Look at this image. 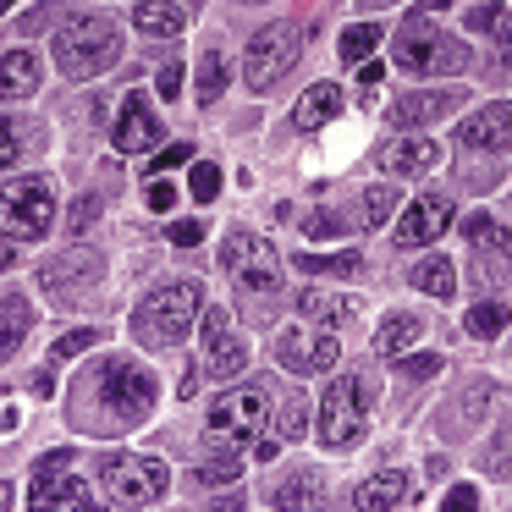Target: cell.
<instances>
[{"instance_id": "cell-11", "label": "cell", "mask_w": 512, "mask_h": 512, "mask_svg": "<svg viewBox=\"0 0 512 512\" xmlns=\"http://www.w3.org/2000/svg\"><path fill=\"white\" fill-rule=\"evenodd\" d=\"M276 358L292 369V375H325V369H336V358H342V347H336V336L309 331V325H287V331H276Z\"/></svg>"}, {"instance_id": "cell-25", "label": "cell", "mask_w": 512, "mask_h": 512, "mask_svg": "<svg viewBox=\"0 0 512 512\" xmlns=\"http://www.w3.org/2000/svg\"><path fill=\"white\" fill-rule=\"evenodd\" d=\"M419 331H424L419 314H391V320L375 331V342H369V347H375V358H397V353H408V347L419 342Z\"/></svg>"}, {"instance_id": "cell-13", "label": "cell", "mask_w": 512, "mask_h": 512, "mask_svg": "<svg viewBox=\"0 0 512 512\" xmlns=\"http://www.w3.org/2000/svg\"><path fill=\"white\" fill-rule=\"evenodd\" d=\"M100 391H105V402L116 408V419H138V413L155 402V375L138 369L133 358H111L105 375H100Z\"/></svg>"}, {"instance_id": "cell-32", "label": "cell", "mask_w": 512, "mask_h": 512, "mask_svg": "<svg viewBox=\"0 0 512 512\" xmlns=\"http://www.w3.org/2000/svg\"><path fill=\"white\" fill-rule=\"evenodd\" d=\"M320 501H325L320 479H314V474H298V479H287V485L270 496V507H320Z\"/></svg>"}, {"instance_id": "cell-24", "label": "cell", "mask_w": 512, "mask_h": 512, "mask_svg": "<svg viewBox=\"0 0 512 512\" xmlns=\"http://www.w3.org/2000/svg\"><path fill=\"white\" fill-rule=\"evenodd\" d=\"M336 111H342V89H336V83H314V89L298 100V111H292V122H298L303 133H314V127H325Z\"/></svg>"}, {"instance_id": "cell-40", "label": "cell", "mask_w": 512, "mask_h": 512, "mask_svg": "<svg viewBox=\"0 0 512 512\" xmlns=\"http://www.w3.org/2000/svg\"><path fill=\"white\" fill-rule=\"evenodd\" d=\"M402 375H408V380H430L435 375V369H441V353H408V358H402Z\"/></svg>"}, {"instance_id": "cell-34", "label": "cell", "mask_w": 512, "mask_h": 512, "mask_svg": "<svg viewBox=\"0 0 512 512\" xmlns=\"http://www.w3.org/2000/svg\"><path fill=\"white\" fill-rule=\"evenodd\" d=\"M298 270H309V276H364V259L358 254H331V259L298 254Z\"/></svg>"}, {"instance_id": "cell-14", "label": "cell", "mask_w": 512, "mask_h": 512, "mask_svg": "<svg viewBox=\"0 0 512 512\" xmlns=\"http://www.w3.org/2000/svg\"><path fill=\"white\" fill-rule=\"evenodd\" d=\"M446 226H452V199H441V193H424V199H413L408 210H402L397 243H402V248H424V243H435Z\"/></svg>"}, {"instance_id": "cell-8", "label": "cell", "mask_w": 512, "mask_h": 512, "mask_svg": "<svg viewBox=\"0 0 512 512\" xmlns=\"http://www.w3.org/2000/svg\"><path fill=\"white\" fill-rule=\"evenodd\" d=\"M100 281H105V259L94 254V248H72V254L50 259V265L39 270V287H45L50 303H61V309H78V303H89Z\"/></svg>"}, {"instance_id": "cell-45", "label": "cell", "mask_w": 512, "mask_h": 512, "mask_svg": "<svg viewBox=\"0 0 512 512\" xmlns=\"http://www.w3.org/2000/svg\"><path fill=\"white\" fill-rule=\"evenodd\" d=\"M67 463H72V446H61V452H45V457H39V468H34V479H50V474H61Z\"/></svg>"}, {"instance_id": "cell-23", "label": "cell", "mask_w": 512, "mask_h": 512, "mask_svg": "<svg viewBox=\"0 0 512 512\" xmlns=\"http://www.w3.org/2000/svg\"><path fill=\"white\" fill-rule=\"evenodd\" d=\"M28 507H39V512H50V507H94V496H89V485L83 479H34V490H28Z\"/></svg>"}, {"instance_id": "cell-1", "label": "cell", "mask_w": 512, "mask_h": 512, "mask_svg": "<svg viewBox=\"0 0 512 512\" xmlns=\"http://www.w3.org/2000/svg\"><path fill=\"white\" fill-rule=\"evenodd\" d=\"M50 50H56L61 78L89 83V78H100V72L116 67V56H122V34H116V23L100 17V12H72L67 23L56 28Z\"/></svg>"}, {"instance_id": "cell-22", "label": "cell", "mask_w": 512, "mask_h": 512, "mask_svg": "<svg viewBox=\"0 0 512 512\" xmlns=\"http://www.w3.org/2000/svg\"><path fill=\"white\" fill-rule=\"evenodd\" d=\"M298 314H309L314 325H331V331H336V325H353L364 309H358V298H342V292H320V287H314V292H303V298H298Z\"/></svg>"}, {"instance_id": "cell-10", "label": "cell", "mask_w": 512, "mask_h": 512, "mask_svg": "<svg viewBox=\"0 0 512 512\" xmlns=\"http://www.w3.org/2000/svg\"><path fill=\"white\" fill-rule=\"evenodd\" d=\"M50 226H56V193H50V182L45 177H17L12 188H6V232L34 243Z\"/></svg>"}, {"instance_id": "cell-42", "label": "cell", "mask_w": 512, "mask_h": 512, "mask_svg": "<svg viewBox=\"0 0 512 512\" xmlns=\"http://www.w3.org/2000/svg\"><path fill=\"white\" fill-rule=\"evenodd\" d=\"M144 199H149V210L166 215L171 204H177V188H171V182H149V177H144Z\"/></svg>"}, {"instance_id": "cell-19", "label": "cell", "mask_w": 512, "mask_h": 512, "mask_svg": "<svg viewBox=\"0 0 512 512\" xmlns=\"http://www.w3.org/2000/svg\"><path fill=\"white\" fill-rule=\"evenodd\" d=\"M380 171L386 177H424V171L441 160V149L430 144V138H391V144H380Z\"/></svg>"}, {"instance_id": "cell-16", "label": "cell", "mask_w": 512, "mask_h": 512, "mask_svg": "<svg viewBox=\"0 0 512 512\" xmlns=\"http://www.w3.org/2000/svg\"><path fill=\"white\" fill-rule=\"evenodd\" d=\"M111 144L122 149V155H138V149L160 144V122H155V111H149L144 94H127L122 100V116H116V127H111Z\"/></svg>"}, {"instance_id": "cell-7", "label": "cell", "mask_w": 512, "mask_h": 512, "mask_svg": "<svg viewBox=\"0 0 512 512\" xmlns=\"http://www.w3.org/2000/svg\"><path fill=\"white\" fill-rule=\"evenodd\" d=\"M221 265H226V276L237 281V287H248V292H276L281 287V254L265 243L259 232H232L221 243Z\"/></svg>"}, {"instance_id": "cell-4", "label": "cell", "mask_w": 512, "mask_h": 512, "mask_svg": "<svg viewBox=\"0 0 512 512\" xmlns=\"http://www.w3.org/2000/svg\"><path fill=\"white\" fill-rule=\"evenodd\" d=\"M171 468L160 463V457H138V452H111L100 463V485H105V501H116V507H149V501H160V490H166Z\"/></svg>"}, {"instance_id": "cell-26", "label": "cell", "mask_w": 512, "mask_h": 512, "mask_svg": "<svg viewBox=\"0 0 512 512\" xmlns=\"http://www.w3.org/2000/svg\"><path fill=\"white\" fill-rule=\"evenodd\" d=\"M380 39H386V28H380V23H353L342 39H336V56H342L347 67H364V61H375Z\"/></svg>"}, {"instance_id": "cell-35", "label": "cell", "mask_w": 512, "mask_h": 512, "mask_svg": "<svg viewBox=\"0 0 512 512\" xmlns=\"http://www.w3.org/2000/svg\"><path fill=\"white\" fill-rule=\"evenodd\" d=\"M485 468H490V474H501V479H512V419L501 424L496 446H490V452H485Z\"/></svg>"}, {"instance_id": "cell-37", "label": "cell", "mask_w": 512, "mask_h": 512, "mask_svg": "<svg viewBox=\"0 0 512 512\" xmlns=\"http://www.w3.org/2000/svg\"><path fill=\"white\" fill-rule=\"evenodd\" d=\"M188 188H193V199H199V204H210L215 193H221V171H215L210 160H199V166H193V177H188Z\"/></svg>"}, {"instance_id": "cell-15", "label": "cell", "mask_w": 512, "mask_h": 512, "mask_svg": "<svg viewBox=\"0 0 512 512\" xmlns=\"http://www.w3.org/2000/svg\"><path fill=\"white\" fill-rule=\"evenodd\" d=\"M303 430H309V397H303V391H287L281 402H270V430L259 435L254 457H259V463H270V457H276L287 441H298Z\"/></svg>"}, {"instance_id": "cell-47", "label": "cell", "mask_w": 512, "mask_h": 512, "mask_svg": "<svg viewBox=\"0 0 512 512\" xmlns=\"http://www.w3.org/2000/svg\"><path fill=\"white\" fill-rule=\"evenodd\" d=\"M94 210H100V204H94V199H78V204H72V210H67V232H83Z\"/></svg>"}, {"instance_id": "cell-20", "label": "cell", "mask_w": 512, "mask_h": 512, "mask_svg": "<svg viewBox=\"0 0 512 512\" xmlns=\"http://www.w3.org/2000/svg\"><path fill=\"white\" fill-rule=\"evenodd\" d=\"M413 501V479L408 474H375L353 490V507L358 512H391V507H408Z\"/></svg>"}, {"instance_id": "cell-9", "label": "cell", "mask_w": 512, "mask_h": 512, "mask_svg": "<svg viewBox=\"0 0 512 512\" xmlns=\"http://www.w3.org/2000/svg\"><path fill=\"white\" fill-rule=\"evenodd\" d=\"M270 413V391L265 386H237V391H221L210 402V419H204V435L210 441H243V435L259 430V419Z\"/></svg>"}, {"instance_id": "cell-36", "label": "cell", "mask_w": 512, "mask_h": 512, "mask_svg": "<svg viewBox=\"0 0 512 512\" xmlns=\"http://www.w3.org/2000/svg\"><path fill=\"white\" fill-rule=\"evenodd\" d=\"M237 474H243V463H237L232 452H221V457H210V463L199 468V485H232Z\"/></svg>"}, {"instance_id": "cell-51", "label": "cell", "mask_w": 512, "mask_h": 512, "mask_svg": "<svg viewBox=\"0 0 512 512\" xmlns=\"http://www.w3.org/2000/svg\"><path fill=\"white\" fill-rule=\"evenodd\" d=\"M446 6H452V0H424L419 12H446Z\"/></svg>"}, {"instance_id": "cell-48", "label": "cell", "mask_w": 512, "mask_h": 512, "mask_svg": "<svg viewBox=\"0 0 512 512\" xmlns=\"http://www.w3.org/2000/svg\"><path fill=\"white\" fill-rule=\"evenodd\" d=\"M177 89H182V67L171 61V67H160V100H177Z\"/></svg>"}, {"instance_id": "cell-52", "label": "cell", "mask_w": 512, "mask_h": 512, "mask_svg": "<svg viewBox=\"0 0 512 512\" xmlns=\"http://www.w3.org/2000/svg\"><path fill=\"white\" fill-rule=\"evenodd\" d=\"M501 67H507V78H512V45H507V50H501Z\"/></svg>"}, {"instance_id": "cell-49", "label": "cell", "mask_w": 512, "mask_h": 512, "mask_svg": "<svg viewBox=\"0 0 512 512\" xmlns=\"http://www.w3.org/2000/svg\"><path fill=\"white\" fill-rule=\"evenodd\" d=\"M380 78H386V67H380V61H364V67H358V89H380Z\"/></svg>"}, {"instance_id": "cell-3", "label": "cell", "mask_w": 512, "mask_h": 512, "mask_svg": "<svg viewBox=\"0 0 512 512\" xmlns=\"http://www.w3.org/2000/svg\"><path fill=\"white\" fill-rule=\"evenodd\" d=\"M391 61H397L402 72H413V78H424V72H463L468 67V50L457 45V39H446L430 17H408L402 34H397Z\"/></svg>"}, {"instance_id": "cell-30", "label": "cell", "mask_w": 512, "mask_h": 512, "mask_svg": "<svg viewBox=\"0 0 512 512\" xmlns=\"http://www.w3.org/2000/svg\"><path fill=\"white\" fill-rule=\"evenodd\" d=\"M0 314H6V325H0V353L12 358L17 342L28 336V325H34V314H28V303L17 298V292H6V303H0Z\"/></svg>"}, {"instance_id": "cell-38", "label": "cell", "mask_w": 512, "mask_h": 512, "mask_svg": "<svg viewBox=\"0 0 512 512\" xmlns=\"http://www.w3.org/2000/svg\"><path fill=\"white\" fill-rule=\"evenodd\" d=\"M468 23H474V28H485V34L512 39V12H496V6H474V12H468Z\"/></svg>"}, {"instance_id": "cell-53", "label": "cell", "mask_w": 512, "mask_h": 512, "mask_svg": "<svg viewBox=\"0 0 512 512\" xmlns=\"http://www.w3.org/2000/svg\"><path fill=\"white\" fill-rule=\"evenodd\" d=\"M243 6H259V0H243Z\"/></svg>"}, {"instance_id": "cell-29", "label": "cell", "mask_w": 512, "mask_h": 512, "mask_svg": "<svg viewBox=\"0 0 512 512\" xmlns=\"http://www.w3.org/2000/svg\"><path fill=\"white\" fill-rule=\"evenodd\" d=\"M413 287L430 292V298H452L457 292V265L452 259H424V265H413Z\"/></svg>"}, {"instance_id": "cell-33", "label": "cell", "mask_w": 512, "mask_h": 512, "mask_svg": "<svg viewBox=\"0 0 512 512\" xmlns=\"http://www.w3.org/2000/svg\"><path fill=\"white\" fill-rule=\"evenodd\" d=\"M463 325H468V336L490 342V336H501V331H507V303H474Z\"/></svg>"}, {"instance_id": "cell-6", "label": "cell", "mask_w": 512, "mask_h": 512, "mask_svg": "<svg viewBox=\"0 0 512 512\" xmlns=\"http://www.w3.org/2000/svg\"><path fill=\"white\" fill-rule=\"evenodd\" d=\"M364 397H369V380H331L320 397V441L336 446V452H347V446L364 435L369 413H364Z\"/></svg>"}, {"instance_id": "cell-17", "label": "cell", "mask_w": 512, "mask_h": 512, "mask_svg": "<svg viewBox=\"0 0 512 512\" xmlns=\"http://www.w3.org/2000/svg\"><path fill=\"white\" fill-rule=\"evenodd\" d=\"M468 149H512V100H496L485 111H474L463 127H457Z\"/></svg>"}, {"instance_id": "cell-18", "label": "cell", "mask_w": 512, "mask_h": 512, "mask_svg": "<svg viewBox=\"0 0 512 512\" xmlns=\"http://www.w3.org/2000/svg\"><path fill=\"white\" fill-rule=\"evenodd\" d=\"M457 105H463V89H419V94L391 100V122H397V127H419V122H435V116H452Z\"/></svg>"}, {"instance_id": "cell-44", "label": "cell", "mask_w": 512, "mask_h": 512, "mask_svg": "<svg viewBox=\"0 0 512 512\" xmlns=\"http://www.w3.org/2000/svg\"><path fill=\"white\" fill-rule=\"evenodd\" d=\"M166 237H171L177 248H199V243H204V226H199V221H182V226H171Z\"/></svg>"}, {"instance_id": "cell-21", "label": "cell", "mask_w": 512, "mask_h": 512, "mask_svg": "<svg viewBox=\"0 0 512 512\" xmlns=\"http://www.w3.org/2000/svg\"><path fill=\"white\" fill-rule=\"evenodd\" d=\"M133 23H138V34H149V39H177L182 28H188V6H177V0H138Z\"/></svg>"}, {"instance_id": "cell-43", "label": "cell", "mask_w": 512, "mask_h": 512, "mask_svg": "<svg viewBox=\"0 0 512 512\" xmlns=\"http://www.w3.org/2000/svg\"><path fill=\"white\" fill-rule=\"evenodd\" d=\"M303 232H309V237H342V232H347V226H342V221H336V215H325V210H314V215H309V221H303Z\"/></svg>"}, {"instance_id": "cell-46", "label": "cell", "mask_w": 512, "mask_h": 512, "mask_svg": "<svg viewBox=\"0 0 512 512\" xmlns=\"http://www.w3.org/2000/svg\"><path fill=\"white\" fill-rule=\"evenodd\" d=\"M193 155V149L188 144H166V149H160V155H155V166H149V171H155V177H160V171H171V166H182V160H188Z\"/></svg>"}, {"instance_id": "cell-54", "label": "cell", "mask_w": 512, "mask_h": 512, "mask_svg": "<svg viewBox=\"0 0 512 512\" xmlns=\"http://www.w3.org/2000/svg\"><path fill=\"white\" fill-rule=\"evenodd\" d=\"M188 6H199V0H188Z\"/></svg>"}, {"instance_id": "cell-28", "label": "cell", "mask_w": 512, "mask_h": 512, "mask_svg": "<svg viewBox=\"0 0 512 512\" xmlns=\"http://www.w3.org/2000/svg\"><path fill=\"white\" fill-rule=\"evenodd\" d=\"M0 78H6V94H34L39 89L34 50H6V56H0Z\"/></svg>"}, {"instance_id": "cell-39", "label": "cell", "mask_w": 512, "mask_h": 512, "mask_svg": "<svg viewBox=\"0 0 512 512\" xmlns=\"http://www.w3.org/2000/svg\"><path fill=\"white\" fill-rule=\"evenodd\" d=\"M94 342H100V331H67L56 347H50V358H56V364H61V358H78V353H89Z\"/></svg>"}, {"instance_id": "cell-2", "label": "cell", "mask_w": 512, "mask_h": 512, "mask_svg": "<svg viewBox=\"0 0 512 512\" xmlns=\"http://www.w3.org/2000/svg\"><path fill=\"white\" fill-rule=\"evenodd\" d=\"M204 287L199 281H171V287H155L144 303H138V336L144 342H182L193 325L204 320Z\"/></svg>"}, {"instance_id": "cell-50", "label": "cell", "mask_w": 512, "mask_h": 512, "mask_svg": "<svg viewBox=\"0 0 512 512\" xmlns=\"http://www.w3.org/2000/svg\"><path fill=\"white\" fill-rule=\"evenodd\" d=\"M457 507H479V490L474 485H457L452 496H446V512H457Z\"/></svg>"}, {"instance_id": "cell-31", "label": "cell", "mask_w": 512, "mask_h": 512, "mask_svg": "<svg viewBox=\"0 0 512 512\" xmlns=\"http://www.w3.org/2000/svg\"><path fill=\"white\" fill-rule=\"evenodd\" d=\"M463 237H468L474 248H485V254H507V248H512V232H507V226H496L490 215H468V221H463Z\"/></svg>"}, {"instance_id": "cell-12", "label": "cell", "mask_w": 512, "mask_h": 512, "mask_svg": "<svg viewBox=\"0 0 512 512\" xmlns=\"http://www.w3.org/2000/svg\"><path fill=\"white\" fill-rule=\"evenodd\" d=\"M199 331H204V375L210 380H237V369L248 364V342L232 331L226 309H204Z\"/></svg>"}, {"instance_id": "cell-27", "label": "cell", "mask_w": 512, "mask_h": 512, "mask_svg": "<svg viewBox=\"0 0 512 512\" xmlns=\"http://www.w3.org/2000/svg\"><path fill=\"white\" fill-rule=\"evenodd\" d=\"M226 78H232V67H226L221 50H204L199 56V72H193V94H199V105H215L226 94Z\"/></svg>"}, {"instance_id": "cell-5", "label": "cell", "mask_w": 512, "mask_h": 512, "mask_svg": "<svg viewBox=\"0 0 512 512\" xmlns=\"http://www.w3.org/2000/svg\"><path fill=\"white\" fill-rule=\"evenodd\" d=\"M298 50H303V28L298 23H270L254 34V45H248L243 56V83L254 94L276 89L281 78H287L292 67H298Z\"/></svg>"}, {"instance_id": "cell-41", "label": "cell", "mask_w": 512, "mask_h": 512, "mask_svg": "<svg viewBox=\"0 0 512 512\" xmlns=\"http://www.w3.org/2000/svg\"><path fill=\"white\" fill-rule=\"evenodd\" d=\"M391 210H397V193H391V188H375V193L364 199V215H369V226H380Z\"/></svg>"}]
</instances>
